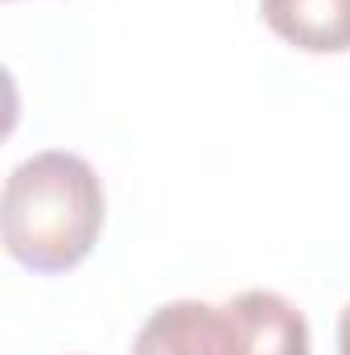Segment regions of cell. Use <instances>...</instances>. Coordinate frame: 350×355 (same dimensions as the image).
Returning <instances> with one entry per match:
<instances>
[{"label":"cell","instance_id":"cell-4","mask_svg":"<svg viewBox=\"0 0 350 355\" xmlns=\"http://www.w3.org/2000/svg\"><path fill=\"white\" fill-rule=\"evenodd\" d=\"M264 25L305 54L350 50V0H260Z\"/></svg>","mask_w":350,"mask_h":355},{"label":"cell","instance_id":"cell-5","mask_svg":"<svg viewBox=\"0 0 350 355\" xmlns=\"http://www.w3.org/2000/svg\"><path fill=\"white\" fill-rule=\"evenodd\" d=\"M338 355H350V306L338 318Z\"/></svg>","mask_w":350,"mask_h":355},{"label":"cell","instance_id":"cell-1","mask_svg":"<svg viewBox=\"0 0 350 355\" xmlns=\"http://www.w3.org/2000/svg\"><path fill=\"white\" fill-rule=\"evenodd\" d=\"M4 252L33 272L83 265L103 232V182L79 153L46 149L21 162L0 202Z\"/></svg>","mask_w":350,"mask_h":355},{"label":"cell","instance_id":"cell-2","mask_svg":"<svg viewBox=\"0 0 350 355\" xmlns=\"http://www.w3.org/2000/svg\"><path fill=\"white\" fill-rule=\"evenodd\" d=\"M223 310L231 327V355H313L305 314L272 289H243Z\"/></svg>","mask_w":350,"mask_h":355},{"label":"cell","instance_id":"cell-3","mask_svg":"<svg viewBox=\"0 0 350 355\" xmlns=\"http://www.w3.org/2000/svg\"><path fill=\"white\" fill-rule=\"evenodd\" d=\"M132 355H231L227 310L194 297L157 306L145 318Z\"/></svg>","mask_w":350,"mask_h":355}]
</instances>
